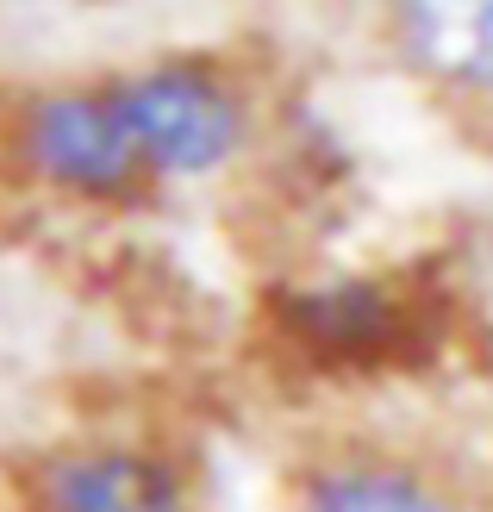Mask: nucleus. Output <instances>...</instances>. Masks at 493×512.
I'll return each instance as SVG.
<instances>
[{"label": "nucleus", "instance_id": "4", "mask_svg": "<svg viewBox=\"0 0 493 512\" xmlns=\"http://www.w3.org/2000/svg\"><path fill=\"white\" fill-rule=\"evenodd\" d=\"M362 38L394 88L493 144V0H369Z\"/></svg>", "mask_w": 493, "mask_h": 512}, {"label": "nucleus", "instance_id": "3", "mask_svg": "<svg viewBox=\"0 0 493 512\" xmlns=\"http://www.w3.org/2000/svg\"><path fill=\"white\" fill-rule=\"evenodd\" d=\"M13 512H206V481L163 431L88 425L19 456Z\"/></svg>", "mask_w": 493, "mask_h": 512}, {"label": "nucleus", "instance_id": "2", "mask_svg": "<svg viewBox=\"0 0 493 512\" xmlns=\"http://www.w3.org/2000/svg\"><path fill=\"white\" fill-rule=\"evenodd\" d=\"M275 512H493V469L406 425H331L281 469Z\"/></svg>", "mask_w": 493, "mask_h": 512}, {"label": "nucleus", "instance_id": "1", "mask_svg": "<svg viewBox=\"0 0 493 512\" xmlns=\"http://www.w3.org/2000/svg\"><path fill=\"white\" fill-rule=\"evenodd\" d=\"M125 138L138 150L150 200L225 188L269 144V82L231 50H150L107 63Z\"/></svg>", "mask_w": 493, "mask_h": 512}]
</instances>
